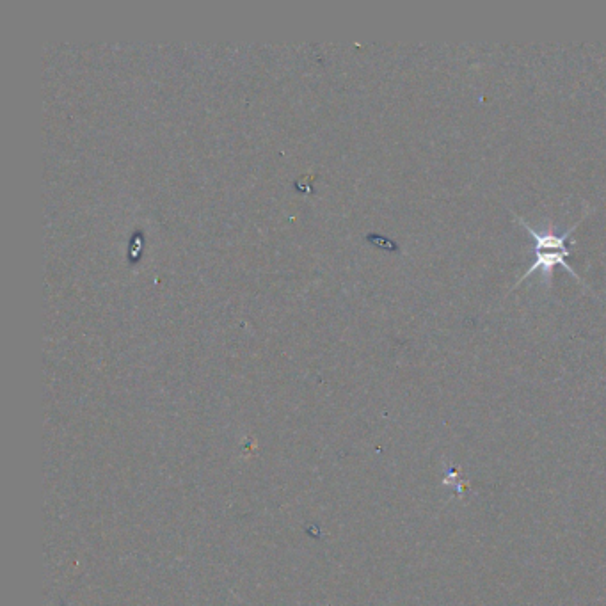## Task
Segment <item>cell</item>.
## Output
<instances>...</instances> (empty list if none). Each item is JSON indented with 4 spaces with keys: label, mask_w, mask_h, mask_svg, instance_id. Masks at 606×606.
Masks as SVG:
<instances>
[{
    "label": "cell",
    "mask_w": 606,
    "mask_h": 606,
    "mask_svg": "<svg viewBox=\"0 0 606 606\" xmlns=\"http://www.w3.org/2000/svg\"><path fill=\"white\" fill-rule=\"evenodd\" d=\"M514 217L518 219L519 224H523V228H525V230L530 233V237L534 239L535 262L534 264L530 265V269H528V271L525 272V274H523L518 281H516V285H514L511 290L518 288L523 281L530 278L534 272L541 271V269H543L544 272V280L550 283L551 278H553V269H555L557 265H562V267H564V269H566V271L569 272L573 278H576V280L580 281L583 287H585V281H583L582 278L576 274V271L571 269V265L567 264L566 262L567 256L571 255V251L567 249L566 242L567 239L573 235L576 228L580 226L583 219L587 217V214H583L582 219H580L575 226H571L566 233H562V235H555V233L551 232L539 233L537 230H534V228H532V226H530V224H528L523 217H519L518 214H514Z\"/></svg>",
    "instance_id": "cell-1"
}]
</instances>
